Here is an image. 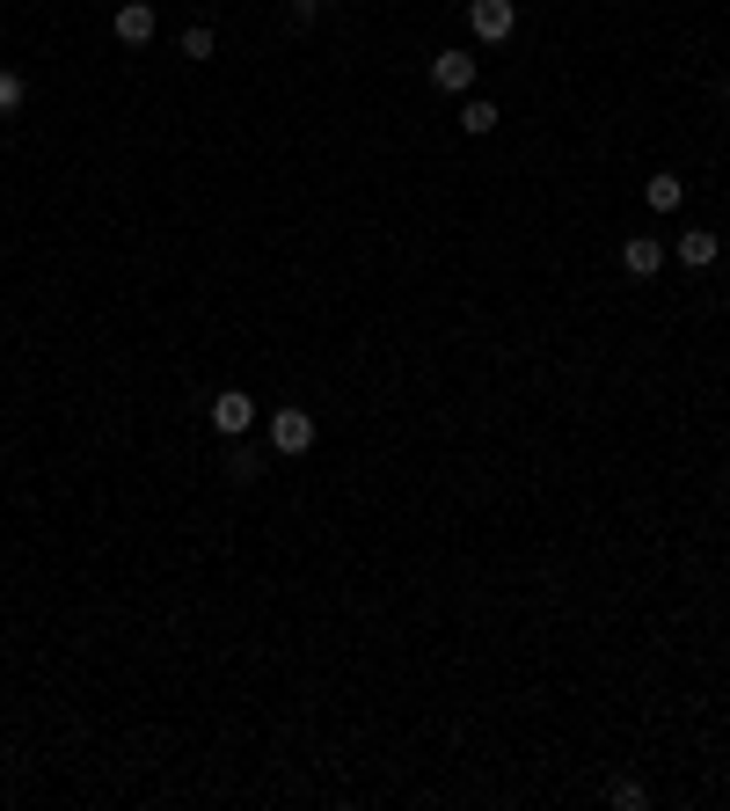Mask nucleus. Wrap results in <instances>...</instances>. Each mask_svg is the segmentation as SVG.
Masks as SVG:
<instances>
[{
  "label": "nucleus",
  "instance_id": "1",
  "mask_svg": "<svg viewBox=\"0 0 730 811\" xmlns=\"http://www.w3.org/2000/svg\"><path fill=\"white\" fill-rule=\"evenodd\" d=\"M467 29H475L483 45H504L511 29H519V8H511V0H475V8H467Z\"/></svg>",
  "mask_w": 730,
  "mask_h": 811
},
{
  "label": "nucleus",
  "instance_id": "2",
  "mask_svg": "<svg viewBox=\"0 0 730 811\" xmlns=\"http://www.w3.org/2000/svg\"><path fill=\"white\" fill-rule=\"evenodd\" d=\"M248 424H256V402H248V388L212 395V432H219V439H242Z\"/></svg>",
  "mask_w": 730,
  "mask_h": 811
},
{
  "label": "nucleus",
  "instance_id": "3",
  "mask_svg": "<svg viewBox=\"0 0 730 811\" xmlns=\"http://www.w3.org/2000/svg\"><path fill=\"white\" fill-rule=\"evenodd\" d=\"M270 446L278 453H307L315 446V417L307 410H270Z\"/></svg>",
  "mask_w": 730,
  "mask_h": 811
},
{
  "label": "nucleus",
  "instance_id": "4",
  "mask_svg": "<svg viewBox=\"0 0 730 811\" xmlns=\"http://www.w3.org/2000/svg\"><path fill=\"white\" fill-rule=\"evenodd\" d=\"M110 29H118V45H154V0H124L118 15H110Z\"/></svg>",
  "mask_w": 730,
  "mask_h": 811
},
{
  "label": "nucleus",
  "instance_id": "5",
  "mask_svg": "<svg viewBox=\"0 0 730 811\" xmlns=\"http://www.w3.org/2000/svg\"><path fill=\"white\" fill-rule=\"evenodd\" d=\"M431 81L446 88V96H467V88H475V51H438Z\"/></svg>",
  "mask_w": 730,
  "mask_h": 811
},
{
  "label": "nucleus",
  "instance_id": "6",
  "mask_svg": "<svg viewBox=\"0 0 730 811\" xmlns=\"http://www.w3.org/2000/svg\"><path fill=\"white\" fill-rule=\"evenodd\" d=\"M657 264H665V242H657V234H629V242H621V270H629V278H657Z\"/></svg>",
  "mask_w": 730,
  "mask_h": 811
},
{
  "label": "nucleus",
  "instance_id": "7",
  "mask_svg": "<svg viewBox=\"0 0 730 811\" xmlns=\"http://www.w3.org/2000/svg\"><path fill=\"white\" fill-rule=\"evenodd\" d=\"M643 205H650V213H680V205H686V183H680V175H665V169H657L650 183H643Z\"/></svg>",
  "mask_w": 730,
  "mask_h": 811
},
{
  "label": "nucleus",
  "instance_id": "8",
  "mask_svg": "<svg viewBox=\"0 0 730 811\" xmlns=\"http://www.w3.org/2000/svg\"><path fill=\"white\" fill-rule=\"evenodd\" d=\"M461 132H467V140L497 132V102H489V96H467V102H461Z\"/></svg>",
  "mask_w": 730,
  "mask_h": 811
},
{
  "label": "nucleus",
  "instance_id": "9",
  "mask_svg": "<svg viewBox=\"0 0 730 811\" xmlns=\"http://www.w3.org/2000/svg\"><path fill=\"white\" fill-rule=\"evenodd\" d=\"M680 264H694V270H708V264H716V234H708V227L680 234Z\"/></svg>",
  "mask_w": 730,
  "mask_h": 811
},
{
  "label": "nucleus",
  "instance_id": "10",
  "mask_svg": "<svg viewBox=\"0 0 730 811\" xmlns=\"http://www.w3.org/2000/svg\"><path fill=\"white\" fill-rule=\"evenodd\" d=\"M607 797H613L621 811H650V789H643V783H629V775H621V783H613Z\"/></svg>",
  "mask_w": 730,
  "mask_h": 811
},
{
  "label": "nucleus",
  "instance_id": "11",
  "mask_svg": "<svg viewBox=\"0 0 730 811\" xmlns=\"http://www.w3.org/2000/svg\"><path fill=\"white\" fill-rule=\"evenodd\" d=\"M212 51H219V37H212L205 23H191V29H183V59H212Z\"/></svg>",
  "mask_w": 730,
  "mask_h": 811
},
{
  "label": "nucleus",
  "instance_id": "12",
  "mask_svg": "<svg viewBox=\"0 0 730 811\" xmlns=\"http://www.w3.org/2000/svg\"><path fill=\"white\" fill-rule=\"evenodd\" d=\"M15 102H23V81H15V74H0V110H15Z\"/></svg>",
  "mask_w": 730,
  "mask_h": 811
}]
</instances>
